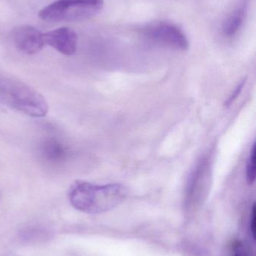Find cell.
Instances as JSON below:
<instances>
[{
  "label": "cell",
  "mask_w": 256,
  "mask_h": 256,
  "mask_svg": "<svg viewBox=\"0 0 256 256\" xmlns=\"http://www.w3.org/2000/svg\"><path fill=\"white\" fill-rule=\"evenodd\" d=\"M127 196V188L120 184L96 185L87 182H75L69 192L72 206L90 214L112 210L122 204Z\"/></svg>",
  "instance_id": "obj_1"
},
{
  "label": "cell",
  "mask_w": 256,
  "mask_h": 256,
  "mask_svg": "<svg viewBox=\"0 0 256 256\" xmlns=\"http://www.w3.org/2000/svg\"><path fill=\"white\" fill-rule=\"evenodd\" d=\"M233 256H248L246 252L241 248H237L235 254Z\"/></svg>",
  "instance_id": "obj_12"
},
{
  "label": "cell",
  "mask_w": 256,
  "mask_h": 256,
  "mask_svg": "<svg viewBox=\"0 0 256 256\" xmlns=\"http://www.w3.org/2000/svg\"><path fill=\"white\" fill-rule=\"evenodd\" d=\"M248 7V0H243L230 14L222 27V32L225 36L233 37L241 30L247 15Z\"/></svg>",
  "instance_id": "obj_8"
},
{
  "label": "cell",
  "mask_w": 256,
  "mask_h": 256,
  "mask_svg": "<svg viewBox=\"0 0 256 256\" xmlns=\"http://www.w3.org/2000/svg\"><path fill=\"white\" fill-rule=\"evenodd\" d=\"M0 104L33 118L45 116L48 104L45 98L24 82L0 76Z\"/></svg>",
  "instance_id": "obj_2"
},
{
  "label": "cell",
  "mask_w": 256,
  "mask_h": 256,
  "mask_svg": "<svg viewBox=\"0 0 256 256\" xmlns=\"http://www.w3.org/2000/svg\"><path fill=\"white\" fill-rule=\"evenodd\" d=\"M246 177L249 184H252L255 180V143L252 144V149L246 162Z\"/></svg>",
  "instance_id": "obj_9"
},
{
  "label": "cell",
  "mask_w": 256,
  "mask_h": 256,
  "mask_svg": "<svg viewBox=\"0 0 256 256\" xmlns=\"http://www.w3.org/2000/svg\"><path fill=\"white\" fill-rule=\"evenodd\" d=\"M250 230L251 232H252V237L255 239L256 234V208L255 204L252 206V218H251L250 222Z\"/></svg>",
  "instance_id": "obj_11"
},
{
  "label": "cell",
  "mask_w": 256,
  "mask_h": 256,
  "mask_svg": "<svg viewBox=\"0 0 256 256\" xmlns=\"http://www.w3.org/2000/svg\"><path fill=\"white\" fill-rule=\"evenodd\" d=\"M103 0H57L39 12L46 21H81L96 16L103 8Z\"/></svg>",
  "instance_id": "obj_3"
},
{
  "label": "cell",
  "mask_w": 256,
  "mask_h": 256,
  "mask_svg": "<svg viewBox=\"0 0 256 256\" xmlns=\"http://www.w3.org/2000/svg\"><path fill=\"white\" fill-rule=\"evenodd\" d=\"M44 42L45 45L68 56L75 54L78 48V36L69 27H61L44 33Z\"/></svg>",
  "instance_id": "obj_6"
},
{
  "label": "cell",
  "mask_w": 256,
  "mask_h": 256,
  "mask_svg": "<svg viewBox=\"0 0 256 256\" xmlns=\"http://www.w3.org/2000/svg\"><path fill=\"white\" fill-rule=\"evenodd\" d=\"M39 154L47 164L60 165L70 158L71 150L69 146L56 137H48L41 142L39 148Z\"/></svg>",
  "instance_id": "obj_7"
},
{
  "label": "cell",
  "mask_w": 256,
  "mask_h": 256,
  "mask_svg": "<svg viewBox=\"0 0 256 256\" xmlns=\"http://www.w3.org/2000/svg\"><path fill=\"white\" fill-rule=\"evenodd\" d=\"M146 38L155 43L179 50L189 48V40L183 31L177 26L167 22L149 24L141 30Z\"/></svg>",
  "instance_id": "obj_4"
},
{
  "label": "cell",
  "mask_w": 256,
  "mask_h": 256,
  "mask_svg": "<svg viewBox=\"0 0 256 256\" xmlns=\"http://www.w3.org/2000/svg\"><path fill=\"white\" fill-rule=\"evenodd\" d=\"M12 32L15 46L24 54H38L45 46L44 33L32 26H19L14 28Z\"/></svg>",
  "instance_id": "obj_5"
},
{
  "label": "cell",
  "mask_w": 256,
  "mask_h": 256,
  "mask_svg": "<svg viewBox=\"0 0 256 256\" xmlns=\"http://www.w3.org/2000/svg\"><path fill=\"white\" fill-rule=\"evenodd\" d=\"M245 82L246 81L243 80L237 87H236L234 91L233 92L232 94H231L229 98H228L227 102H225V106H228L234 103V100L237 98L239 96H240V93H241L242 90H243V86L245 85Z\"/></svg>",
  "instance_id": "obj_10"
}]
</instances>
